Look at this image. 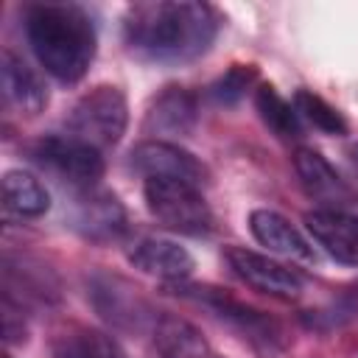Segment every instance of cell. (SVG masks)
I'll use <instances>...</instances> for the list:
<instances>
[{
	"label": "cell",
	"instance_id": "1",
	"mask_svg": "<svg viewBox=\"0 0 358 358\" xmlns=\"http://www.w3.org/2000/svg\"><path fill=\"white\" fill-rule=\"evenodd\" d=\"M221 25L215 6L201 0H145L123 14V42L131 56L157 64H185L210 50Z\"/></svg>",
	"mask_w": 358,
	"mask_h": 358
},
{
	"label": "cell",
	"instance_id": "2",
	"mask_svg": "<svg viewBox=\"0 0 358 358\" xmlns=\"http://www.w3.org/2000/svg\"><path fill=\"white\" fill-rule=\"evenodd\" d=\"M25 34L34 56L62 84H78L98 48L95 22L76 3H34L25 8Z\"/></svg>",
	"mask_w": 358,
	"mask_h": 358
},
{
	"label": "cell",
	"instance_id": "3",
	"mask_svg": "<svg viewBox=\"0 0 358 358\" xmlns=\"http://www.w3.org/2000/svg\"><path fill=\"white\" fill-rule=\"evenodd\" d=\"M129 123V103L120 87L98 84L84 92L67 115V134L95 145L98 151L117 145Z\"/></svg>",
	"mask_w": 358,
	"mask_h": 358
},
{
	"label": "cell",
	"instance_id": "4",
	"mask_svg": "<svg viewBox=\"0 0 358 358\" xmlns=\"http://www.w3.org/2000/svg\"><path fill=\"white\" fill-rule=\"evenodd\" d=\"M171 291H176L182 296H187V299L210 308L221 322H227L232 330H238L266 358L274 355V352H280L282 344H285L282 341V327L268 313H263V310H257V308H252V305L229 296L221 288H213V285H179L176 282Z\"/></svg>",
	"mask_w": 358,
	"mask_h": 358
},
{
	"label": "cell",
	"instance_id": "5",
	"mask_svg": "<svg viewBox=\"0 0 358 358\" xmlns=\"http://www.w3.org/2000/svg\"><path fill=\"white\" fill-rule=\"evenodd\" d=\"M143 199L148 213L168 229L182 235H204L213 229V213L201 187L176 179H145Z\"/></svg>",
	"mask_w": 358,
	"mask_h": 358
},
{
	"label": "cell",
	"instance_id": "6",
	"mask_svg": "<svg viewBox=\"0 0 358 358\" xmlns=\"http://www.w3.org/2000/svg\"><path fill=\"white\" fill-rule=\"evenodd\" d=\"M31 159L67 182L70 187L87 190L103 176V157L95 145L81 143L70 134H48L31 145Z\"/></svg>",
	"mask_w": 358,
	"mask_h": 358
},
{
	"label": "cell",
	"instance_id": "7",
	"mask_svg": "<svg viewBox=\"0 0 358 358\" xmlns=\"http://www.w3.org/2000/svg\"><path fill=\"white\" fill-rule=\"evenodd\" d=\"M131 168L137 173H143L145 179H176V182H187L193 187H204L207 185V168L199 157H193L187 148H182L179 143L171 140H145L137 143L129 154Z\"/></svg>",
	"mask_w": 358,
	"mask_h": 358
},
{
	"label": "cell",
	"instance_id": "8",
	"mask_svg": "<svg viewBox=\"0 0 358 358\" xmlns=\"http://www.w3.org/2000/svg\"><path fill=\"white\" fill-rule=\"evenodd\" d=\"M224 260L229 263L238 280H243L249 288L260 294H268L277 299H296L302 294V277L268 255L252 252L246 246H227Z\"/></svg>",
	"mask_w": 358,
	"mask_h": 358
},
{
	"label": "cell",
	"instance_id": "9",
	"mask_svg": "<svg viewBox=\"0 0 358 358\" xmlns=\"http://www.w3.org/2000/svg\"><path fill=\"white\" fill-rule=\"evenodd\" d=\"M70 221L84 238H90L95 243L117 241L129 229V218H126V210L117 201V196L109 190H101V187H87L76 196Z\"/></svg>",
	"mask_w": 358,
	"mask_h": 358
},
{
	"label": "cell",
	"instance_id": "10",
	"mask_svg": "<svg viewBox=\"0 0 358 358\" xmlns=\"http://www.w3.org/2000/svg\"><path fill=\"white\" fill-rule=\"evenodd\" d=\"M0 90L3 103L22 117H36L48 106V87L34 67H28L17 53H0Z\"/></svg>",
	"mask_w": 358,
	"mask_h": 358
},
{
	"label": "cell",
	"instance_id": "11",
	"mask_svg": "<svg viewBox=\"0 0 358 358\" xmlns=\"http://www.w3.org/2000/svg\"><path fill=\"white\" fill-rule=\"evenodd\" d=\"M305 227L333 260L358 268V215L347 210L316 207L305 213Z\"/></svg>",
	"mask_w": 358,
	"mask_h": 358
},
{
	"label": "cell",
	"instance_id": "12",
	"mask_svg": "<svg viewBox=\"0 0 358 358\" xmlns=\"http://www.w3.org/2000/svg\"><path fill=\"white\" fill-rule=\"evenodd\" d=\"M294 168L299 173L302 187L310 199L322 204V210H344L355 201L352 187L338 176V171L313 148H299L294 154Z\"/></svg>",
	"mask_w": 358,
	"mask_h": 358
},
{
	"label": "cell",
	"instance_id": "13",
	"mask_svg": "<svg viewBox=\"0 0 358 358\" xmlns=\"http://www.w3.org/2000/svg\"><path fill=\"white\" fill-rule=\"evenodd\" d=\"M199 120V101L185 87H165L145 112V131L162 137H187Z\"/></svg>",
	"mask_w": 358,
	"mask_h": 358
},
{
	"label": "cell",
	"instance_id": "14",
	"mask_svg": "<svg viewBox=\"0 0 358 358\" xmlns=\"http://www.w3.org/2000/svg\"><path fill=\"white\" fill-rule=\"evenodd\" d=\"M129 263L143 274H151L168 282H182L196 268L193 255L171 238H143L129 252Z\"/></svg>",
	"mask_w": 358,
	"mask_h": 358
},
{
	"label": "cell",
	"instance_id": "15",
	"mask_svg": "<svg viewBox=\"0 0 358 358\" xmlns=\"http://www.w3.org/2000/svg\"><path fill=\"white\" fill-rule=\"evenodd\" d=\"M249 229H252L255 241L260 246H266L268 252H274V255L305 260V263L316 260V252H313L310 241L285 215H280L274 210H252L249 213Z\"/></svg>",
	"mask_w": 358,
	"mask_h": 358
},
{
	"label": "cell",
	"instance_id": "16",
	"mask_svg": "<svg viewBox=\"0 0 358 358\" xmlns=\"http://www.w3.org/2000/svg\"><path fill=\"white\" fill-rule=\"evenodd\" d=\"M151 341L159 358H207L210 355V344L201 336V330L173 313H162L154 319Z\"/></svg>",
	"mask_w": 358,
	"mask_h": 358
},
{
	"label": "cell",
	"instance_id": "17",
	"mask_svg": "<svg viewBox=\"0 0 358 358\" xmlns=\"http://www.w3.org/2000/svg\"><path fill=\"white\" fill-rule=\"evenodd\" d=\"M50 207L48 187L28 171L3 173V210L14 218H39Z\"/></svg>",
	"mask_w": 358,
	"mask_h": 358
},
{
	"label": "cell",
	"instance_id": "18",
	"mask_svg": "<svg viewBox=\"0 0 358 358\" xmlns=\"http://www.w3.org/2000/svg\"><path fill=\"white\" fill-rule=\"evenodd\" d=\"M255 109L260 120L282 140H299L302 137V117L296 115L294 103H288L271 84H260L255 92Z\"/></svg>",
	"mask_w": 358,
	"mask_h": 358
},
{
	"label": "cell",
	"instance_id": "19",
	"mask_svg": "<svg viewBox=\"0 0 358 358\" xmlns=\"http://www.w3.org/2000/svg\"><path fill=\"white\" fill-rule=\"evenodd\" d=\"M92 302L103 319H109L117 327H134V316L145 308L131 288H117V280H101L92 282Z\"/></svg>",
	"mask_w": 358,
	"mask_h": 358
},
{
	"label": "cell",
	"instance_id": "20",
	"mask_svg": "<svg viewBox=\"0 0 358 358\" xmlns=\"http://www.w3.org/2000/svg\"><path fill=\"white\" fill-rule=\"evenodd\" d=\"M294 109L296 115L310 123L313 129L324 131V134H333V137H344L347 134V120L341 117V112L336 106H330L322 95L310 92V90H296L294 92Z\"/></svg>",
	"mask_w": 358,
	"mask_h": 358
},
{
	"label": "cell",
	"instance_id": "21",
	"mask_svg": "<svg viewBox=\"0 0 358 358\" xmlns=\"http://www.w3.org/2000/svg\"><path fill=\"white\" fill-rule=\"evenodd\" d=\"M56 358H126V355L109 336L98 330H73L59 338Z\"/></svg>",
	"mask_w": 358,
	"mask_h": 358
},
{
	"label": "cell",
	"instance_id": "22",
	"mask_svg": "<svg viewBox=\"0 0 358 358\" xmlns=\"http://www.w3.org/2000/svg\"><path fill=\"white\" fill-rule=\"evenodd\" d=\"M255 78H257L255 64H232L221 78H215L207 87V95L215 106H235L246 95V90L255 84Z\"/></svg>",
	"mask_w": 358,
	"mask_h": 358
},
{
	"label": "cell",
	"instance_id": "23",
	"mask_svg": "<svg viewBox=\"0 0 358 358\" xmlns=\"http://www.w3.org/2000/svg\"><path fill=\"white\" fill-rule=\"evenodd\" d=\"M350 157H352V165H355V168H358V143H355V145H352V148H350Z\"/></svg>",
	"mask_w": 358,
	"mask_h": 358
}]
</instances>
